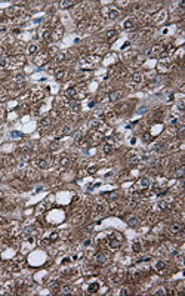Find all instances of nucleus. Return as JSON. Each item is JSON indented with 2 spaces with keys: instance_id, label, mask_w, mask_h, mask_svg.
<instances>
[{
  "instance_id": "c756f323",
  "label": "nucleus",
  "mask_w": 185,
  "mask_h": 296,
  "mask_svg": "<svg viewBox=\"0 0 185 296\" xmlns=\"http://www.w3.org/2000/svg\"><path fill=\"white\" fill-rule=\"evenodd\" d=\"M116 37H117V31H116V30H110V31L107 33V40L108 41H112Z\"/></svg>"
},
{
  "instance_id": "20e7f679",
  "label": "nucleus",
  "mask_w": 185,
  "mask_h": 296,
  "mask_svg": "<svg viewBox=\"0 0 185 296\" xmlns=\"http://www.w3.org/2000/svg\"><path fill=\"white\" fill-rule=\"evenodd\" d=\"M166 18H167V11H166V9H160L159 12H156V14L152 15L151 24H154V25H160V24H163V22L166 21Z\"/></svg>"
},
{
  "instance_id": "4468645a",
  "label": "nucleus",
  "mask_w": 185,
  "mask_h": 296,
  "mask_svg": "<svg viewBox=\"0 0 185 296\" xmlns=\"http://www.w3.org/2000/svg\"><path fill=\"white\" fill-rule=\"evenodd\" d=\"M142 80H144L142 74L136 73V74H133V76H132V79H130V85H132V86H139V85L142 83Z\"/></svg>"
},
{
  "instance_id": "f8f14e48",
  "label": "nucleus",
  "mask_w": 185,
  "mask_h": 296,
  "mask_svg": "<svg viewBox=\"0 0 185 296\" xmlns=\"http://www.w3.org/2000/svg\"><path fill=\"white\" fill-rule=\"evenodd\" d=\"M85 218H86V210H79V212H76L73 215L71 222H73V224H81V222L85 221Z\"/></svg>"
},
{
  "instance_id": "a19ab883",
  "label": "nucleus",
  "mask_w": 185,
  "mask_h": 296,
  "mask_svg": "<svg viewBox=\"0 0 185 296\" xmlns=\"http://www.w3.org/2000/svg\"><path fill=\"white\" fill-rule=\"evenodd\" d=\"M59 160H61V164H62V166H67V164H68V163H70V159H68V157H67V155H62V157H61V159H59Z\"/></svg>"
},
{
  "instance_id": "5701e85b",
  "label": "nucleus",
  "mask_w": 185,
  "mask_h": 296,
  "mask_svg": "<svg viewBox=\"0 0 185 296\" xmlns=\"http://www.w3.org/2000/svg\"><path fill=\"white\" fill-rule=\"evenodd\" d=\"M102 151H104L105 154H111L112 151H114V145H112L111 142H105L104 147H102Z\"/></svg>"
},
{
  "instance_id": "c9c22d12",
  "label": "nucleus",
  "mask_w": 185,
  "mask_h": 296,
  "mask_svg": "<svg viewBox=\"0 0 185 296\" xmlns=\"http://www.w3.org/2000/svg\"><path fill=\"white\" fill-rule=\"evenodd\" d=\"M33 231H34V227H27V228L24 229V237H31Z\"/></svg>"
},
{
  "instance_id": "9d476101",
  "label": "nucleus",
  "mask_w": 185,
  "mask_h": 296,
  "mask_svg": "<svg viewBox=\"0 0 185 296\" xmlns=\"http://www.w3.org/2000/svg\"><path fill=\"white\" fill-rule=\"evenodd\" d=\"M34 163H36V166L40 169H49L51 164H52L51 159H47V157H39V159H36Z\"/></svg>"
},
{
  "instance_id": "393cba45",
  "label": "nucleus",
  "mask_w": 185,
  "mask_h": 296,
  "mask_svg": "<svg viewBox=\"0 0 185 296\" xmlns=\"http://www.w3.org/2000/svg\"><path fill=\"white\" fill-rule=\"evenodd\" d=\"M16 14H20V7H18V6H12L11 9H7V11H6L7 16H15Z\"/></svg>"
},
{
  "instance_id": "37998d69",
  "label": "nucleus",
  "mask_w": 185,
  "mask_h": 296,
  "mask_svg": "<svg viewBox=\"0 0 185 296\" xmlns=\"http://www.w3.org/2000/svg\"><path fill=\"white\" fill-rule=\"evenodd\" d=\"M184 107H185V101H184V99H179V102H178V108L181 110V111H184Z\"/></svg>"
},
{
  "instance_id": "bb28decb",
  "label": "nucleus",
  "mask_w": 185,
  "mask_h": 296,
  "mask_svg": "<svg viewBox=\"0 0 185 296\" xmlns=\"http://www.w3.org/2000/svg\"><path fill=\"white\" fill-rule=\"evenodd\" d=\"M96 213H99V215H102V213H105L107 210V204L105 203H99V204H96Z\"/></svg>"
},
{
  "instance_id": "0eeeda50",
  "label": "nucleus",
  "mask_w": 185,
  "mask_h": 296,
  "mask_svg": "<svg viewBox=\"0 0 185 296\" xmlns=\"http://www.w3.org/2000/svg\"><path fill=\"white\" fill-rule=\"evenodd\" d=\"M111 281L112 283H116V284H119V283H121L123 280H125V277H126V274H125V271L121 268H117V269H114L111 272Z\"/></svg>"
},
{
  "instance_id": "72a5a7b5",
  "label": "nucleus",
  "mask_w": 185,
  "mask_h": 296,
  "mask_svg": "<svg viewBox=\"0 0 185 296\" xmlns=\"http://www.w3.org/2000/svg\"><path fill=\"white\" fill-rule=\"evenodd\" d=\"M7 64H9V58L5 56V55H2V56H0V68L6 67Z\"/></svg>"
},
{
  "instance_id": "49530a36",
  "label": "nucleus",
  "mask_w": 185,
  "mask_h": 296,
  "mask_svg": "<svg viewBox=\"0 0 185 296\" xmlns=\"http://www.w3.org/2000/svg\"><path fill=\"white\" fill-rule=\"evenodd\" d=\"M0 96H2V90H0Z\"/></svg>"
},
{
  "instance_id": "423d86ee",
  "label": "nucleus",
  "mask_w": 185,
  "mask_h": 296,
  "mask_svg": "<svg viewBox=\"0 0 185 296\" xmlns=\"http://www.w3.org/2000/svg\"><path fill=\"white\" fill-rule=\"evenodd\" d=\"M95 262L98 267H104V265H108L111 262V256L108 255L107 252H99L96 253V258H95Z\"/></svg>"
},
{
  "instance_id": "f704fd0d",
  "label": "nucleus",
  "mask_w": 185,
  "mask_h": 296,
  "mask_svg": "<svg viewBox=\"0 0 185 296\" xmlns=\"http://www.w3.org/2000/svg\"><path fill=\"white\" fill-rule=\"evenodd\" d=\"M58 238H59V234H58L56 231H53L52 234L49 236V238H47V240H49V242H51V243H55V242H56V240H58Z\"/></svg>"
},
{
  "instance_id": "7ed1b4c3",
  "label": "nucleus",
  "mask_w": 185,
  "mask_h": 296,
  "mask_svg": "<svg viewBox=\"0 0 185 296\" xmlns=\"http://www.w3.org/2000/svg\"><path fill=\"white\" fill-rule=\"evenodd\" d=\"M159 71L160 73H169V71H172L173 68V61L169 58V56H165L163 59L159 62Z\"/></svg>"
},
{
  "instance_id": "a18cd8bd",
  "label": "nucleus",
  "mask_w": 185,
  "mask_h": 296,
  "mask_svg": "<svg viewBox=\"0 0 185 296\" xmlns=\"http://www.w3.org/2000/svg\"><path fill=\"white\" fill-rule=\"evenodd\" d=\"M95 170H96V168H90L89 169V173H95Z\"/></svg>"
},
{
  "instance_id": "cd10ccee",
  "label": "nucleus",
  "mask_w": 185,
  "mask_h": 296,
  "mask_svg": "<svg viewBox=\"0 0 185 296\" xmlns=\"http://www.w3.org/2000/svg\"><path fill=\"white\" fill-rule=\"evenodd\" d=\"M59 5H61V7L67 9V7H71V6H74V5H77V3H76V2H73V0H62Z\"/></svg>"
},
{
  "instance_id": "c85d7f7f",
  "label": "nucleus",
  "mask_w": 185,
  "mask_h": 296,
  "mask_svg": "<svg viewBox=\"0 0 185 296\" xmlns=\"http://www.w3.org/2000/svg\"><path fill=\"white\" fill-rule=\"evenodd\" d=\"M59 293H62V295H73V287L71 286H64V287H61V292Z\"/></svg>"
},
{
  "instance_id": "a211bd4d",
  "label": "nucleus",
  "mask_w": 185,
  "mask_h": 296,
  "mask_svg": "<svg viewBox=\"0 0 185 296\" xmlns=\"http://www.w3.org/2000/svg\"><path fill=\"white\" fill-rule=\"evenodd\" d=\"M167 124H169V126H173V128H176V126H179L181 123H179L178 115H173V114H170V115H169V119H167Z\"/></svg>"
},
{
  "instance_id": "7c9ffc66",
  "label": "nucleus",
  "mask_w": 185,
  "mask_h": 296,
  "mask_svg": "<svg viewBox=\"0 0 185 296\" xmlns=\"http://www.w3.org/2000/svg\"><path fill=\"white\" fill-rule=\"evenodd\" d=\"M184 170H185L184 166H179V168L176 169V170H175L173 176H175V178H182V176H184Z\"/></svg>"
},
{
  "instance_id": "9b49d317",
  "label": "nucleus",
  "mask_w": 185,
  "mask_h": 296,
  "mask_svg": "<svg viewBox=\"0 0 185 296\" xmlns=\"http://www.w3.org/2000/svg\"><path fill=\"white\" fill-rule=\"evenodd\" d=\"M182 231H184V225L179 224V222H173L172 225L169 227V233L173 234V236H178V234H181Z\"/></svg>"
},
{
  "instance_id": "6e6552de",
  "label": "nucleus",
  "mask_w": 185,
  "mask_h": 296,
  "mask_svg": "<svg viewBox=\"0 0 185 296\" xmlns=\"http://www.w3.org/2000/svg\"><path fill=\"white\" fill-rule=\"evenodd\" d=\"M104 14H105V16L108 18V20H117L120 15V11L117 9V7L114 6H107L104 7V11H102Z\"/></svg>"
},
{
  "instance_id": "4be33fe9",
  "label": "nucleus",
  "mask_w": 185,
  "mask_h": 296,
  "mask_svg": "<svg viewBox=\"0 0 185 296\" xmlns=\"http://www.w3.org/2000/svg\"><path fill=\"white\" fill-rule=\"evenodd\" d=\"M123 27H125V30H135V27H136V22L133 20H126L125 24H123Z\"/></svg>"
},
{
  "instance_id": "4c0bfd02",
  "label": "nucleus",
  "mask_w": 185,
  "mask_h": 296,
  "mask_svg": "<svg viewBox=\"0 0 185 296\" xmlns=\"http://www.w3.org/2000/svg\"><path fill=\"white\" fill-rule=\"evenodd\" d=\"M167 292H166L165 287H159V289H156L154 292H152V295H166Z\"/></svg>"
},
{
  "instance_id": "ddd939ff",
  "label": "nucleus",
  "mask_w": 185,
  "mask_h": 296,
  "mask_svg": "<svg viewBox=\"0 0 185 296\" xmlns=\"http://www.w3.org/2000/svg\"><path fill=\"white\" fill-rule=\"evenodd\" d=\"M123 96H125V90H114V92H111L108 95V99L111 102H116L119 101L120 98H123Z\"/></svg>"
},
{
  "instance_id": "f03ea898",
  "label": "nucleus",
  "mask_w": 185,
  "mask_h": 296,
  "mask_svg": "<svg viewBox=\"0 0 185 296\" xmlns=\"http://www.w3.org/2000/svg\"><path fill=\"white\" fill-rule=\"evenodd\" d=\"M99 61H101V56H99V55L90 54V55H86V56H81L80 64H81L83 67H95Z\"/></svg>"
},
{
  "instance_id": "ea45409f",
  "label": "nucleus",
  "mask_w": 185,
  "mask_h": 296,
  "mask_svg": "<svg viewBox=\"0 0 185 296\" xmlns=\"http://www.w3.org/2000/svg\"><path fill=\"white\" fill-rule=\"evenodd\" d=\"M132 249H133V252H136V253H138V252H141V249H142V247H141V243H139V242H135V243H133V246H132Z\"/></svg>"
},
{
  "instance_id": "f257e3e1",
  "label": "nucleus",
  "mask_w": 185,
  "mask_h": 296,
  "mask_svg": "<svg viewBox=\"0 0 185 296\" xmlns=\"http://www.w3.org/2000/svg\"><path fill=\"white\" fill-rule=\"evenodd\" d=\"M105 243L108 244V247L112 250H117L120 249V246L123 244V236L120 234V233H111V234H108L105 238Z\"/></svg>"
},
{
  "instance_id": "dca6fc26",
  "label": "nucleus",
  "mask_w": 185,
  "mask_h": 296,
  "mask_svg": "<svg viewBox=\"0 0 185 296\" xmlns=\"http://www.w3.org/2000/svg\"><path fill=\"white\" fill-rule=\"evenodd\" d=\"M126 222H127V225L129 227H136L139 224V218L135 215H127V218H126Z\"/></svg>"
},
{
  "instance_id": "a878e982",
  "label": "nucleus",
  "mask_w": 185,
  "mask_h": 296,
  "mask_svg": "<svg viewBox=\"0 0 185 296\" xmlns=\"http://www.w3.org/2000/svg\"><path fill=\"white\" fill-rule=\"evenodd\" d=\"M159 209H161V210H166V209H169L170 206H172V203L167 202V200H161V202H159Z\"/></svg>"
},
{
  "instance_id": "f3484780",
  "label": "nucleus",
  "mask_w": 185,
  "mask_h": 296,
  "mask_svg": "<svg viewBox=\"0 0 185 296\" xmlns=\"http://www.w3.org/2000/svg\"><path fill=\"white\" fill-rule=\"evenodd\" d=\"M163 52H165V49H163V46H160V45H156V46H152L151 50H150L151 56H157V55H161V56H163Z\"/></svg>"
},
{
  "instance_id": "1a4fd4ad",
  "label": "nucleus",
  "mask_w": 185,
  "mask_h": 296,
  "mask_svg": "<svg viewBox=\"0 0 185 296\" xmlns=\"http://www.w3.org/2000/svg\"><path fill=\"white\" fill-rule=\"evenodd\" d=\"M24 262H25V259H24L22 256H18V258H15L12 262L9 263V267H11V271H20V269L22 268Z\"/></svg>"
},
{
  "instance_id": "39448f33",
  "label": "nucleus",
  "mask_w": 185,
  "mask_h": 296,
  "mask_svg": "<svg viewBox=\"0 0 185 296\" xmlns=\"http://www.w3.org/2000/svg\"><path fill=\"white\" fill-rule=\"evenodd\" d=\"M150 187H151V182H150V179H148V178H142V179H139L138 184L135 185V193L142 194V193H145Z\"/></svg>"
},
{
  "instance_id": "473e14b6",
  "label": "nucleus",
  "mask_w": 185,
  "mask_h": 296,
  "mask_svg": "<svg viewBox=\"0 0 185 296\" xmlns=\"http://www.w3.org/2000/svg\"><path fill=\"white\" fill-rule=\"evenodd\" d=\"M51 123H52V119H51V117H45L43 120L40 121V126H42V128H47Z\"/></svg>"
},
{
  "instance_id": "2f4dec72",
  "label": "nucleus",
  "mask_w": 185,
  "mask_h": 296,
  "mask_svg": "<svg viewBox=\"0 0 185 296\" xmlns=\"http://www.w3.org/2000/svg\"><path fill=\"white\" fill-rule=\"evenodd\" d=\"M70 132H71V128H70V126H65V128H62L59 132H58V138L64 136V135H68Z\"/></svg>"
},
{
  "instance_id": "58836bf2",
  "label": "nucleus",
  "mask_w": 185,
  "mask_h": 296,
  "mask_svg": "<svg viewBox=\"0 0 185 296\" xmlns=\"http://www.w3.org/2000/svg\"><path fill=\"white\" fill-rule=\"evenodd\" d=\"M64 59H65V54H58L56 58H55V64H59V62H62Z\"/></svg>"
},
{
  "instance_id": "2eb2a0df",
  "label": "nucleus",
  "mask_w": 185,
  "mask_h": 296,
  "mask_svg": "<svg viewBox=\"0 0 185 296\" xmlns=\"http://www.w3.org/2000/svg\"><path fill=\"white\" fill-rule=\"evenodd\" d=\"M67 76H68V71H67L65 68H58V70L55 71L56 80H64V79H67Z\"/></svg>"
},
{
  "instance_id": "412c9836",
  "label": "nucleus",
  "mask_w": 185,
  "mask_h": 296,
  "mask_svg": "<svg viewBox=\"0 0 185 296\" xmlns=\"http://www.w3.org/2000/svg\"><path fill=\"white\" fill-rule=\"evenodd\" d=\"M49 289H51V292H53V293H59V290H61L59 281H52L49 284Z\"/></svg>"
},
{
  "instance_id": "aec40b11",
  "label": "nucleus",
  "mask_w": 185,
  "mask_h": 296,
  "mask_svg": "<svg viewBox=\"0 0 185 296\" xmlns=\"http://www.w3.org/2000/svg\"><path fill=\"white\" fill-rule=\"evenodd\" d=\"M154 269L159 271V272H165L166 271V262L165 261H157V262L154 263Z\"/></svg>"
},
{
  "instance_id": "c03bdc74",
  "label": "nucleus",
  "mask_w": 185,
  "mask_h": 296,
  "mask_svg": "<svg viewBox=\"0 0 185 296\" xmlns=\"http://www.w3.org/2000/svg\"><path fill=\"white\" fill-rule=\"evenodd\" d=\"M12 136L13 138H21L22 135H21V132H12Z\"/></svg>"
},
{
  "instance_id": "e433bc0d",
  "label": "nucleus",
  "mask_w": 185,
  "mask_h": 296,
  "mask_svg": "<svg viewBox=\"0 0 185 296\" xmlns=\"http://www.w3.org/2000/svg\"><path fill=\"white\" fill-rule=\"evenodd\" d=\"M37 50H39V47L36 46V45L28 46V54H30V55H36V54H37Z\"/></svg>"
},
{
  "instance_id": "79ce46f5",
  "label": "nucleus",
  "mask_w": 185,
  "mask_h": 296,
  "mask_svg": "<svg viewBox=\"0 0 185 296\" xmlns=\"http://www.w3.org/2000/svg\"><path fill=\"white\" fill-rule=\"evenodd\" d=\"M142 141H144V142H151L152 141V136L150 133H144V135H142Z\"/></svg>"
},
{
  "instance_id": "b1692460",
  "label": "nucleus",
  "mask_w": 185,
  "mask_h": 296,
  "mask_svg": "<svg viewBox=\"0 0 185 296\" xmlns=\"http://www.w3.org/2000/svg\"><path fill=\"white\" fill-rule=\"evenodd\" d=\"M87 290H89V293H96L99 290V283H90L87 286Z\"/></svg>"
},
{
  "instance_id": "6ab92c4d",
  "label": "nucleus",
  "mask_w": 185,
  "mask_h": 296,
  "mask_svg": "<svg viewBox=\"0 0 185 296\" xmlns=\"http://www.w3.org/2000/svg\"><path fill=\"white\" fill-rule=\"evenodd\" d=\"M42 39L46 41H52V30H49V28H45L43 31H42Z\"/></svg>"
}]
</instances>
